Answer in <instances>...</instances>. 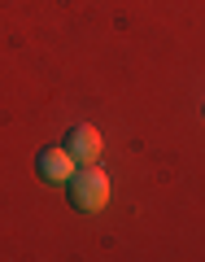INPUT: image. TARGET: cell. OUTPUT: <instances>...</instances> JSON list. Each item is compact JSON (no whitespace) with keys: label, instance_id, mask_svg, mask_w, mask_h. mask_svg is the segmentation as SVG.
Here are the masks:
<instances>
[{"label":"cell","instance_id":"cell-1","mask_svg":"<svg viewBox=\"0 0 205 262\" xmlns=\"http://www.w3.org/2000/svg\"><path fill=\"white\" fill-rule=\"evenodd\" d=\"M70 201H75L83 214H96V210L109 206V179H105V170L96 166H83L70 175Z\"/></svg>","mask_w":205,"mask_h":262},{"label":"cell","instance_id":"cell-2","mask_svg":"<svg viewBox=\"0 0 205 262\" xmlns=\"http://www.w3.org/2000/svg\"><path fill=\"white\" fill-rule=\"evenodd\" d=\"M65 153H70L75 162H83V166H92V162L101 158V131H96L92 122L70 127V136H65Z\"/></svg>","mask_w":205,"mask_h":262},{"label":"cell","instance_id":"cell-3","mask_svg":"<svg viewBox=\"0 0 205 262\" xmlns=\"http://www.w3.org/2000/svg\"><path fill=\"white\" fill-rule=\"evenodd\" d=\"M39 175H44V184H70L75 158H70L65 149H44L39 153Z\"/></svg>","mask_w":205,"mask_h":262}]
</instances>
